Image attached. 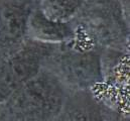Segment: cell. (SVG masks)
Wrapping results in <instances>:
<instances>
[{"label":"cell","instance_id":"1","mask_svg":"<svg viewBox=\"0 0 130 121\" xmlns=\"http://www.w3.org/2000/svg\"><path fill=\"white\" fill-rule=\"evenodd\" d=\"M70 22L75 36L101 49L128 52L129 0H84Z\"/></svg>","mask_w":130,"mask_h":121},{"label":"cell","instance_id":"2","mask_svg":"<svg viewBox=\"0 0 130 121\" xmlns=\"http://www.w3.org/2000/svg\"><path fill=\"white\" fill-rule=\"evenodd\" d=\"M69 93L52 73L41 67L0 104V121H56Z\"/></svg>","mask_w":130,"mask_h":121},{"label":"cell","instance_id":"3","mask_svg":"<svg viewBox=\"0 0 130 121\" xmlns=\"http://www.w3.org/2000/svg\"><path fill=\"white\" fill-rule=\"evenodd\" d=\"M78 36L56 44L42 62V68L52 73L70 92L91 91L104 82L102 52Z\"/></svg>","mask_w":130,"mask_h":121},{"label":"cell","instance_id":"4","mask_svg":"<svg viewBox=\"0 0 130 121\" xmlns=\"http://www.w3.org/2000/svg\"><path fill=\"white\" fill-rule=\"evenodd\" d=\"M55 46L26 38L20 50L0 64V104L38 73Z\"/></svg>","mask_w":130,"mask_h":121},{"label":"cell","instance_id":"5","mask_svg":"<svg viewBox=\"0 0 130 121\" xmlns=\"http://www.w3.org/2000/svg\"><path fill=\"white\" fill-rule=\"evenodd\" d=\"M38 0H0V64L26 40L28 17Z\"/></svg>","mask_w":130,"mask_h":121},{"label":"cell","instance_id":"6","mask_svg":"<svg viewBox=\"0 0 130 121\" xmlns=\"http://www.w3.org/2000/svg\"><path fill=\"white\" fill-rule=\"evenodd\" d=\"M75 29L70 21H58L46 17L38 4L31 11L26 25V38L47 44H60L72 40Z\"/></svg>","mask_w":130,"mask_h":121},{"label":"cell","instance_id":"7","mask_svg":"<svg viewBox=\"0 0 130 121\" xmlns=\"http://www.w3.org/2000/svg\"><path fill=\"white\" fill-rule=\"evenodd\" d=\"M56 121H105L101 102L92 91L70 92Z\"/></svg>","mask_w":130,"mask_h":121},{"label":"cell","instance_id":"8","mask_svg":"<svg viewBox=\"0 0 130 121\" xmlns=\"http://www.w3.org/2000/svg\"><path fill=\"white\" fill-rule=\"evenodd\" d=\"M84 0H38L42 13L58 21H70L79 11Z\"/></svg>","mask_w":130,"mask_h":121}]
</instances>
